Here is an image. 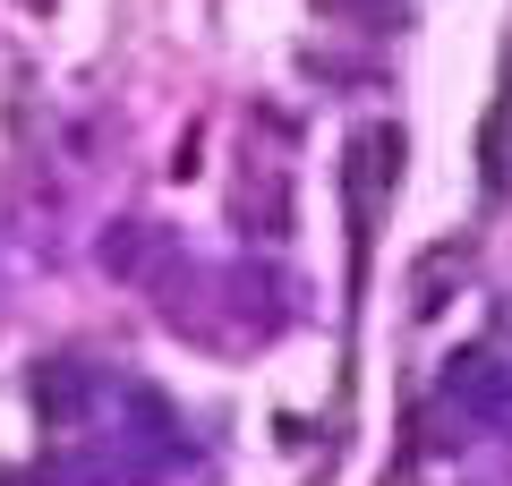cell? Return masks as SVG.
Returning <instances> with one entry per match:
<instances>
[{
  "instance_id": "1",
  "label": "cell",
  "mask_w": 512,
  "mask_h": 486,
  "mask_svg": "<svg viewBox=\"0 0 512 486\" xmlns=\"http://www.w3.org/2000/svg\"><path fill=\"white\" fill-rule=\"evenodd\" d=\"M393 180H402V128H359L350 137V162H342V197H350V222H376V205L393 197Z\"/></svg>"
},
{
  "instance_id": "2",
  "label": "cell",
  "mask_w": 512,
  "mask_h": 486,
  "mask_svg": "<svg viewBox=\"0 0 512 486\" xmlns=\"http://www.w3.org/2000/svg\"><path fill=\"white\" fill-rule=\"evenodd\" d=\"M35 401H43V418H77L86 410V376H77V367H52V376L35 384Z\"/></svg>"
},
{
  "instance_id": "3",
  "label": "cell",
  "mask_w": 512,
  "mask_h": 486,
  "mask_svg": "<svg viewBox=\"0 0 512 486\" xmlns=\"http://www.w3.org/2000/svg\"><path fill=\"white\" fill-rule=\"evenodd\" d=\"M504 188H512V171H504Z\"/></svg>"
}]
</instances>
